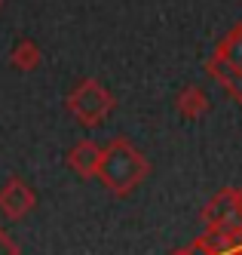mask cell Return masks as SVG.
<instances>
[{
    "label": "cell",
    "mask_w": 242,
    "mask_h": 255,
    "mask_svg": "<svg viewBox=\"0 0 242 255\" xmlns=\"http://www.w3.org/2000/svg\"><path fill=\"white\" fill-rule=\"evenodd\" d=\"M147 175H151V163H147V157L129 138H114V141H107V148H101L98 178L104 181L107 191L126 197V194H132Z\"/></svg>",
    "instance_id": "1"
},
{
    "label": "cell",
    "mask_w": 242,
    "mask_h": 255,
    "mask_svg": "<svg viewBox=\"0 0 242 255\" xmlns=\"http://www.w3.org/2000/svg\"><path fill=\"white\" fill-rule=\"evenodd\" d=\"M206 71L242 105V22L233 25L227 37L215 46L212 59L206 62Z\"/></svg>",
    "instance_id": "2"
},
{
    "label": "cell",
    "mask_w": 242,
    "mask_h": 255,
    "mask_svg": "<svg viewBox=\"0 0 242 255\" xmlns=\"http://www.w3.org/2000/svg\"><path fill=\"white\" fill-rule=\"evenodd\" d=\"M114 96L107 93V89L98 83V80H83L74 93L68 96V108H71V114L77 117L80 123H86V126H95V123H101L110 111H114Z\"/></svg>",
    "instance_id": "3"
},
{
    "label": "cell",
    "mask_w": 242,
    "mask_h": 255,
    "mask_svg": "<svg viewBox=\"0 0 242 255\" xmlns=\"http://www.w3.org/2000/svg\"><path fill=\"white\" fill-rule=\"evenodd\" d=\"M202 225L206 228H224V231H242V188L218 191L209 203L202 206Z\"/></svg>",
    "instance_id": "4"
},
{
    "label": "cell",
    "mask_w": 242,
    "mask_h": 255,
    "mask_svg": "<svg viewBox=\"0 0 242 255\" xmlns=\"http://www.w3.org/2000/svg\"><path fill=\"white\" fill-rule=\"evenodd\" d=\"M37 206V197L34 191L25 185L22 178H9L3 188H0V209L9 218H25L31 209Z\"/></svg>",
    "instance_id": "5"
},
{
    "label": "cell",
    "mask_w": 242,
    "mask_h": 255,
    "mask_svg": "<svg viewBox=\"0 0 242 255\" xmlns=\"http://www.w3.org/2000/svg\"><path fill=\"white\" fill-rule=\"evenodd\" d=\"M68 166L77 172V175H83V178H92V175H98V166H101V148L95 141H77L71 148V154H68Z\"/></svg>",
    "instance_id": "6"
},
{
    "label": "cell",
    "mask_w": 242,
    "mask_h": 255,
    "mask_svg": "<svg viewBox=\"0 0 242 255\" xmlns=\"http://www.w3.org/2000/svg\"><path fill=\"white\" fill-rule=\"evenodd\" d=\"M175 105H178L181 117L199 120L202 114L209 111V96H206V89H202V86H184L181 93H178V99H175Z\"/></svg>",
    "instance_id": "7"
},
{
    "label": "cell",
    "mask_w": 242,
    "mask_h": 255,
    "mask_svg": "<svg viewBox=\"0 0 242 255\" xmlns=\"http://www.w3.org/2000/svg\"><path fill=\"white\" fill-rule=\"evenodd\" d=\"M9 62H12V68L15 71H34V68H40V62H43V52H40V46H37L34 40H28V37H22L15 46H12V52H9Z\"/></svg>",
    "instance_id": "8"
},
{
    "label": "cell",
    "mask_w": 242,
    "mask_h": 255,
    "mask_svg": "<svg viewBox=\"0 0 242 255\" xmlns=\"http://www.w3.org/2000/svg\"><path fill=\"white\" fill-rule=\"evenodd\" d=\"M0 255H18V246L9 240L3 231H0Z\"/></svg>",
    "instance_id": "9"
},
{
    "label": "cell",
    "mask_w": 242,
    "mask_h": 255,
    "mask_svg": "<svg viewBox=\"0 0 242 255\" xmlns=\"http://www.w3.org/2000/svg\"><path fill=\"white\" fill-rule=\"evenodd\" d=\"M172 255H190V252H187V249H175Z\"/></svg>",
    "instance_id": "10"
},
{
    "label": "cell",
    "mask_w": 242,
    "mask_h": 255,
    "mask_svg": "<svg viewBox=\"0 0 242 255\" xmlns=\"http://www.w3.org/2000/svg\"><path fill=\"white\" fill-rule=\"evenodd\" d=\"M0 6H3V0H0Z\"/></svg>",
    "instance_id": "11"
},
{
    "label": "cell",
    "mask_w": 242,
    "mask_h": 255,
    "mask_svg": "<svg viewBox=\"0 0 242 255\" xmlns=\"http://www.w3.org/2000/svg\"><path fill=\"white\" fill-rule=\"evenodd\" d=\"M239 255H242V252H239Z\"/></svg>",
    "instance_id": "12"
}]
</instances>
